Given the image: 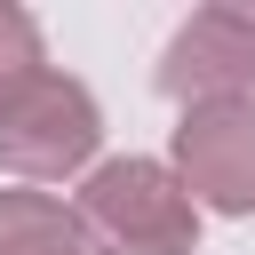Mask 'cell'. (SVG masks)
Instances as JSON below:
<instances>
[{
  "label": "cell",
  "instance_id": "cell-1",
  "mask_svg": "<svg viewBox=\"0 0 255 255\" xmlns=\"http://www.w3.org/2000/svg\"><path fill=\"white\" fill-rule=\"evenodd\" d=\"M72 223L88 255H191L199 247V207L175 183L167 159H96L80 175Z\"/></svg>",
  "mask_w": 255,
  "mask_h": 255
},
{
  "label": "cell",
  "instance_id": "cell-2",
  "mask_svg": "<svg viewBox=\"0 0 255 255\" xmlns=\"http://www.w3.org/2000/svg\"><path fill=\"white\" fill-rule=\"evenodd\" d=\"M104 143V104L88 96V80L72 72H32L8 104H0V167L24 183H56V175H88Z\"/></svg>",
  "mask_w": 255,
  "mask_h": 255
},
{
  "label": "cell",
  "instance_id": "cell-3",
  "mask_svg": "<svg viewBox=\"0 0 255 255\" xmlns=\"http://www.w3.org/2000/svg\"><path fill=\"white\" fill-rule=\"evenodd\" d=\"M159 96L191 104H255V8L215 0L191 8L159 48Z\"/></svg>",
  "mask_w": 255,
  "mask_h": 255
},
{
  "label": "cell",
  "instance_id": "cell-4",
  "mask_svg": "<svg viewBox=\"0 0 255 255\" xmlns=\"http://www.w3.org/2000/svg\"><path fill=\"white\" fill-rule=\"evenodd\" d=\"M167 167L199 215H255V104H191L175 120Z\"/></svg>",
  "mask_w": 255,
  "mask_h": 255
},
{
  "label": "cell",
  "instance_id": "cell-5",
  "mask_svg": "<svg viewBox=\"0 0 255 255\" xmlns=\"http://www.w3.org/2000/svg\"><path fill=\"white\" fill-rule=\"evenodd\" d=\"M0 255H88V239L56 191L8 183L0 191Z\"/></svg>",
  "mask_w": 255,
  "mask_h": 255
},
{
  "label": "cell",
  "instance_id": "cell-6",
  "mask_svg": "<svg viewBox=\"0 0 255 255\" xmlns=\"http://www.w3.org/2000/svg\"><path fill=\"white\" fill-rule=\"evenodd\" d=\"M32 72H48V48H40V24L16 8V0H0V104L32 80Z\"/></svg>",
  "mask_w": 255,
  "mask_h": 255
}]
</instances>
